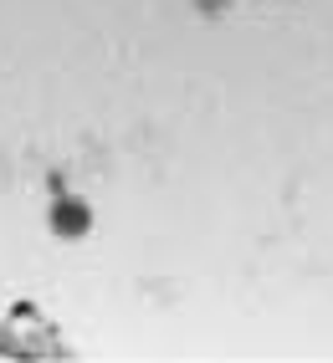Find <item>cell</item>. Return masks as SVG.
<instances>
[]
</instances>
